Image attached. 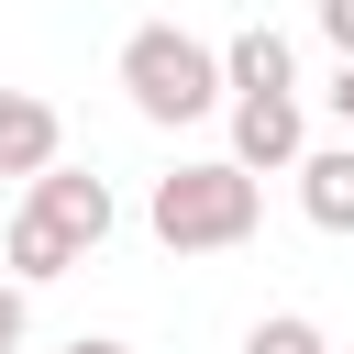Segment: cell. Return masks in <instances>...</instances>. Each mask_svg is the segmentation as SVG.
<instances>
[{"instance_id": "cell-1", "label": "cell", "mask_w": 354, "mask_h": 354, "mask_svg": "<svg viewBox=\"0 0 354 354\" xmlns=\"http://www.w3.org/2000/svg\"><path fill=\"white\" fill-rule=\"evenodd\" d=\"M254 221H266V177H243L232 155L166 166L155 199H144V232H155L166 254H232V243H254Z\"/></svg>"}, {"instance_id": "cell-2", "label": "cell", "mask_w": 354, "mask_h": 354, "mask_svg": "<svg viewBox=\"0 0 354 354\" xmlns=\"http://www.w3.org/2000/svg\"><path fill=\"white\" fill-rule=\"evenodd\" d=\"M122 100L144 122H166V133L210 122L221 111V44H199L188 22H133L122 33Z\"/></svg>"}, {"instance_id": "cell-3", "label": "cell", "mask_w": 354, "mask_h": 354, "mask_svg": "<svg viewBox=\"0 0 354 354\" xmlns=\"http://www.w3.org/2000/svg\"><path fill=\"white\" fill-rule=\"evenodd\" d=\"M221 111H232V166H243V177H288V166L310 155V111H299V88L221 100Z\"/></svg>"}, {"instance_id": "cell-4", "label": "cell", "mask_w": 354, "mask_h": 354, "mask_svg": "<svg viewBox=\"0 0 354 354\" xmlns=\"http://www.w3.org/2000/svg\"><path fill=\"white\" fill-rule=\"evenodd\" d=\"M22 210H44V221H55L77 254H100V243L122 232V199H111V177H88V166H66V155L33 177V199H22Z\"/></svg>"}, {"instance_id": "cell-5", "label": "cell", "mask_w": 354, "mask_h": 354, "mask_svg": "<svg viewBox=\"0 0 354 354\" xmlns=\"http://www.w3.org/2000/svg\"><path fill=\"white\" fill-rule=\"evenodd\" d=\"M55 155H66L55 100H44V88H0V177H22V188H33Z\"/></svg>"}, {"instance_id": "cell-6", "label": "cell", "mask_w": 354, "mask_h": 354, "mask_svg": "<svg viewBox=\"0 0 354 354\" xmlns=\"http://www.w3.org/2000/svg\"><path fill=\"white\" fill-rule=\"evenodd\" d=\"M266 88H299V44L277 22H243L221 44V100H266Z\"/></svg>"}, {"instance_id": "cell-7", "label": "cell", "mask_w": 354, "mask_h": 354, "mask_svg": "<svg viewBox=\"0 0 354 354\" xmlns=\"http://www.w3.org/2000/svg\"><path fill=\"white\" fill-rule=\"evenodd\" d=\"M66 266H88V254H77L44 210H11V232H0V277H11V288H55Z\"/></svg>"}, {"instance_id": "cell-8", "label": "cell", "mask_w": 354, "mask_h": 354, "mask_svg": "<svg viewBox=\"0 0 354 354\" xmlns=\"http://www.w3.org/2000/svg\"><path fill=\"white\" fill-rule=\"evenodd\" d=\"M288 177H299V210H310V232H354V144H310Z\"/></svg>"}, {"instance_id": "cell-9", "label": "cell", "mask_w": 354, "mask_h": 354, "mask_svg": "<svg viewBox=\"0 0 354 354\" xmlns=\"http://www.w3.org/2000/svg\"><path fill=\"white\" fill-rule=\"evenodd\" d=\"M243 354H332V343H321V321H310V310H266V321L243 332Z\"/></svg>"}, {"instance_id": "cell-10", "label": "cell", "mask_w": 354, "mask_h": 354, "mask_svg": "<svg viewBox=\"0 0 354 354\" xmlns=\"http://www.w3.org/2000/svg\"><path fill=\"white\" fill-rule=\"evenodd\" d=\"M22 332H33V288L0 277V354H22Z\"/></svg>"}, {"instance_id": "cell-11", "label": "cell", "mask_w": 354, "mask_h": 354, "mask_svg": "<svg viewBox=\"0 0 354 354\" xmlns=\"http://www.w3.org/2000/svg\"><path fill=\"white\" fill-rule=\"evenodd\" d=\"M321 33H332V55L354 66V0H321Z\"/></svg>"}, {"instance_id": "cell-12", "label": "cell", "mask_w": 354, "mask_h": 354, "mask_svg": "<svg viewBox=\"0 0 354 354\" xmlns=\"http://www.w3.org/2000/svg\"><path fill=\"white\" fill-rule=\"evenodd\" d=\"M332 122H343V144H354V66H332Z\"/></svg>"}, {"instance_id": "cell-13", "label": "cell", "mask_w": 354, "mask_h": 354, "mask_svg": "<svg viewBox=\"0 0 354 354\" xmlns=\"http://www.w3.org/2000/svg\"><path fill=\"white\" fill-rule=\"evenodd\" d=\"M66 354H133V343H111V332H77V343H66Z\"/></svg>"}]
</instances>
